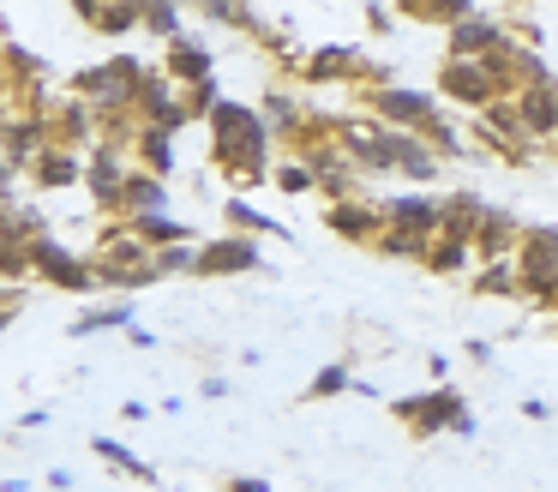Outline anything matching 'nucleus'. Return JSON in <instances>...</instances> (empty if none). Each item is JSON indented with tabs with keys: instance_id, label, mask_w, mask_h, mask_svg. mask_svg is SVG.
<instances>
[{
	"instance_id": "obj_1",
	"label": "nucleus",
	"mask_w": 558,
	"mask_h": 492,
	"mask_svg": "<svg viewBox=\"0 0 558 492\" xmlns=\"http://www.w3.org/2000/svg\"><path fill=\"white\" fill-rule=\"evenodd\" d=\"M205 120H210V163H217L234 187H258L265 175H277V168H270V144H277V132H270L265 115H253V103L222 96Z\"/></svg>"
},
{
	"instance_id": "obj_2",
	"label": "nucleus",
	"mask_w": 558,
	"mask_h": 492,
	"mask_svg": "<svg viewBox=\"0 0 558 492\" xmlns=\"http://www.w3.org/2000/svg\"><path fill=\"white\" fill-rule=\"evenodd\" d=\"M390 415H397L414 439H433V432H445V427L457 432V439H474V415L462 408V396L450 391V384H433V391H421V396H397Z\"/></svg>"
},
{
	"instance_id": "obj_3",
	"label": "nucleus",
	"mask_w": 558,
	"mask_h": 492,
	"mask_svg": "<svg viewBox=\"0 0 558 492\" xmlns=\"http://www.w3.org/2000/svg\"><path fill=\"white\" fill-rule=\"evenodd\" d=\"M517 271H522V295L541 300L546 312H558V228H553V223L522 228Z\"/></svg>"
},
{
	"instance_id": "obj_4",
	"label": "nucleus",
	"mask_w": 558,
	"mask_h": 492,
	"mask_svg": "<svg viewBox=\"0 0 558 492\" xmlns=\"http://www.w3.org/2000/svg\"><path fill=\"white\" fill-rule=\"evenodd\" d=\"M145 60L138 55H114L109 67H85L73 72V91L90 96L97 108H138V84H145Z\"/></svg>"
},
{
	"instance_id": "obj_5",
	"label": "nucleus",
	"mask_w": 558,
	"mask_h": 492,
	"mask_svg": "<svg viewBox=\"0 0 558 492\" xmlns=\"http://www.w3.org/2000/svg\"><path fill=\"white\" fill-rule=\"evenodd\" d=\"M301 79L306 84H385L390 72L378 67V60H366L361 48H342V43H330V48H318V55H306L301 60Z\"/></svg>"
},
{
	"instance_id": "obj_6",
	"label": "nucleus",
	"mask_w": 558,
	"mask_h": 492,
	"mask_svg": "<svg viewBox=\"0 0 558 492\" xmlns=\"http://www.w3.org/2000/svg\"><path fill=\"white\" fill-rule=\"evenodd\" d=\"M481 115V139L493 144L505 163H534V132L522 127V108H517V96H498V103H486V108H474Z\"/></svg>"
},
{
	"instance_id": "obj_7",
	"label": "nucleus",
	"mask_w": 558,
	"mask_h": 492,
	"mask_svg": "<svg viewBox=\"0 0 558 492\" xmlns=\"http://www.w3.org/2000/svg\"><path fill=\"white\" fill-rule=\"evenodd\" d=\"M438 91L445 96H457L462 108H486V103H498V79H493V67L486 60H469V55H445L438 60Z\"/></svg>"
},
{
	"instance_id": "obj_8",
	"label": "nucleus",
	"mask_w": 558,
	"mask_h": 492,
	"mask_svg": "<svg viewBox=\"0 0 558 492\" xmlns=\"http://www.w3.org/2000/svg\"><path fill=\"white\" fill-rule=\"evenodd\" d=\"M126 156H133V151H114V144H90V151H85V187H90V199H97L109 216H121L126 180H133Z\"/></svg>"
},
{
	"instance_id": "obj_9",
	"label": "nucleus",
	"mask_w": 558,
	"mask_h": 492,
	"mask_svg": "<svg viewBox=\"0 0 558 492\" xmlns=\"http://www.w3.org/2000/svg\"><path fill=\"white\" fill-rule=\"evenodd\" d=\"M325 223H330V235L337 240H354V247H378V235L390 228V216H385V204H373V199H330L325 204Z\"/></svg>"
},
{
	"instance_id": "obj_10",
	"label": "nucleus",
	"mask_w": 558,
	"mask_h": 492,
	"mask_svg": "<svg viewBox=\"0 0 558 492\" xmlns=\"http://www.w3.org/2000/svg\"><path fill=\"white\" fill-rule=\"evenodd\" d=\"M37 276L54 288H66V295H97V271H90V259H73V252L61 247V240L37 235Z\"/></svg>"
},
{
	"instance_id": "obj_11",
	"label": "nucleus",
	"mask_w": 558,
	"mask_h": 492,
	"mask_svg": "<svg viewBox=\"0 0 558 492\" xmlns=\"http://www.w3.org/2000/svg\"><path fill=\"white\" fill-rule=\"evenodd\" d=\"M366 103H373V115L385 127H402V132H426L438 120L433 96H421V91H390V84H378V91H366Z\"/></svg>"
},
{
	"instance_id": "obj_12",
	"label": "nucleus",
	"mask_w": 558,
	"mask_h": 492,
	"mask_svg": "<svg viewBox=\"0 0 558 492\" xmlns=\"http://www.w3.org/2000/svg\"><path fill=\"white\" fill-rule=\"evenodd\" d=\"M138 115H145L150 127H169V132H181L186 120H198L193 103H181L169 72H145V84H138Z\"/></svg>"
},
{
	"instance_id": "obj_13",
	"label": "nucleus",
	"mask_w": 558,
	"mask_h": 492,
	"mask_svg": "<svg viewBox=\"0 0 558 492\" xmlns=\"http://www.w3.org/2000/svg\"><path fill=\"white\" fill-rule=\"evenodd\" d=\"M246 271H265V259H258V247L246 235L205 240V247H198V264H193V276H246Z\"/></svg>"
},
{
	"instance_id": "obj_14",
	"label": "nucleus",
	"mask_w": 558,
	"mask_h": 492,
	"mask_svg": "<svg viewBox=\"0 0 558 492\" xmlns=\"http://www.w3.org/2000/svg\"><path fill=\"white\" fill-rule=\"evenodd\" d=\"M517 108H522V127L534 132V144L558 139V84L553 79H529L517 91Z\"/></svg>"
},
{
	"instance_id": "obj_15",
	"label": "nucleus",
	"mask_w": 558,
	"mask_h": 492,
	"mask_svg": "<svg viewBox=\"0 0 558 492\" xmlns=\"http://www.w3.org/2000/svg\"><path fill=\"white\" fill-rule=\"evenodd\" d=\"M505 24L498 19H486V12H469V19H457V24H445V48L450 55H469V60H481V55H493L498 43H505Z\"/></svg>"
},
{
	"instance_id": "obj_16",
	"label": "nucleus",
	"mask_w": 558,
	"mask_h": 492,
	"mask_svg": "<svg viewBox=\"0 0 558 492\" xmlns=\"http://www.w3.org/2000/svg\"><path fill=\"white\" fill-rule=\"evenodd\" d=\"M313 115H318V108L294 103L282 84H270V91H265V120H270V132H277L282 144H294V151L306 144V127H313Z\"/></svg>"
},
{
	"instance_id": "obj_17",
	"label": "nucleus",
	"mask_w": 558,
	"mask_h": 492,
	"mask_svg": "<svg viewBox=\"0 0 558 492\" xmlns=\"http://www.w3.org/2000/svg\"><path fill=\"white\" fill-rule=\"evenodd\" d=\"M31 180H37V192H66L73 180H85V151H73V144H49V151L31 163Z\"/></svg>"
},
{
	"instance_id": "obj_18",
	"label": "nucleus",
	"mask_w": 558,
	"mask_h": 492,
	"mask_svg": "<svg viewBox=\"0 0 558 492\" xmlns=\"http://www.w3.org/2000/svg\"><path fill=\"white\" fill-rule=\"evenodd\" d=\"M210 67H217V55H210L205 43H193V36H174L169 55H162V72H169L181 91H193V84L210 79Z\"/></svg>"
},
{
	"instance_id": "obj_19",
	"label": "nucleus",
	"mask_w": 558,
	"mask_h": 492,
	"mask_svg": "<svg viewBox=\"0 0 558 492\" xmlns=\"http://www.w3.org/2000/svg\"><path fill=\"white\" fill-rule=\"evenodd\" d=\"M517 247H522V223L510 211H493V204H486L481 223H474V252H481V259H510Z\"/></svg>"
},
{
	"instance_id": "obj_20",
	"label": "nucleus",
	"mask_w": 558,
	"mask_h": 492,
	"mask_svg": "<svg viewBox=\"0 0 558 492\" xmlns=\"http://www.w3.org/2000/svg\"><path fill=\"white\" fill-rule=\"evenodd\" d=\"M390 151H397V175H409V180H433L438 163H445L421 132H402V127H390Z\"/></svg>"
},
{
	"instance_id": "obj_21",
	"label": "nucleus",
	"mask_w": 558,
	"mask_h": 492,
	"mask_svg": "<svg viewBox=\"0 0 558 492\" xmlns=\"http://www.w3.org/2000/svg\"><path fill=\"white\" fill-rule=\"evenodd\" d=\"M385 216L402 228H421V235H438V223H445V199H409V192H397V199H385Z\"/></svg>"
},
{
	"instance_id": "obj_22",
	"label": "nucleus",
	"mask_w": 558,
	"mask_h": 492,
	"mask_svg": "<svg viewBox=\"0 0 558 492\" xmlns=\"http://www.w3.org/2000/svg\"><path fill=\"white\" fill-rule=\"evenodd\" d=\"M474 295H486V300H510V295H522L517 252H510V259H481V271H474Z\"/></svg>"
},
{
	"instance_id": "obj_23",
	"label": "nucleus",
	"mask_w": 558,
	"mask_h": 492,
	"mask_svg": "<svg viewBox=\"0 0 558 492\" xmlns=\"http://www.w3.org/2000/svg\"><path fill=\"white\" fill-rule=\"evenodd\" d=\"M474 259H481V252H474V240H469V235H438V240H433V252H426V271L457 276V271H469Z\"/></svg>"
},
{
	"instance_id": "obj_24",
	"label": "nucleus",
	"mask_w": 558,
	"mask_h": 492,
	"mask_svg": "<svg viewBox=\"0 0 558 492\" xmlns=\"http://www.w3.org/2000/svg\"><path fill=\"white\" fill-rule=\"evenodd\" d=\"M145 211H169V192H162V175H150V168H138V175L126 180L121 216H145Z\"/></svg>"
},
{
	"instance_id": "obj_25",
	"label": "nucleus",
	"mask_w": 558,
	"mask_h": 492,
	"mask_svg": "<svg viewBox=\"0 0 558 492\" xmlns=\"http://www.w3.org/2000/svg\"><path fill=\"white\" fill-rule=\"evenodd\" d=\"M133 156L150 168V175H162V180H169V168H174V132H169V127H150V120H145V132H138Z\"/></svg>"
},
{
	"instance_id": "obj_26",
	"label": "nucleus",
	"mask_w": 558,
	"mask_h": 492,
	"mask_svg": "<svg viewBox=\"0 0 558 492\" xmlns=\"http://www.w3.org/2000/svg\"><path fill=\"white\" fill-rule=\"evenodd\" d=\"M433 240H438V235H421V228H402V223H390L385 235H378V252H390V259H421V264H426V252H433Z\"/></svg>"
},
{
	"instance_id": "obj_27",
	"label": "nucleus",
	"mask_w": 558,
	"mask_h": 492,
	"mask_svg": "<svg viewBox=\"0 0 558 492\" xmlns=\"http://www.w3.org/2000/svg\"><path fill=\"white\" fill-rule=\"evenodd\" d=\"M222 211H229V228H234V235H270V240H282V235H289V228H282L277 216L253 211V204H246V199H229V204H222Z\"/></svg>"
},
{
	"instance_id": "obj_28",
	"label": "nucleus",
	"mask_w": 558,
	"mask_h": 492,
	"mask_svg": "<svg viewBox=\"0 0 558 492\" xmlns=\"http://www.w3.org/2000/svg\"><path fill=\"white\" fill-rule=\"evenodd\" d=\"M97 31H102V36L145 31V0H109V7L97 12Z\"/></svg>"
},
{
	"instance_id": "obj_29",
	"label": "nucleus",
	"mask_w": 558,
	"mask_h": 492,
	"mask_svg": "<svg viewBox=\"0 0 558 492\" xmlns=\"http://www.w3.org/2000/svg\"><path fill=\"white\" fill-rule=\"evenodd\" d=\"M133 324V300H114V307H90L85 319H73V336H97V331H121Z\"/></svg>"
},
{
	"instance_id": "obj_30",
	"label": "nucleus",
	"mask_w": 558,
	"mask_h": 492,
	"mask_svg": "<svg viewBox=\"0 0 558 492\" xmlns=\"http://www.w3.org/2000/svg\"><path fill=\"white\" fill-rule=\"evenodd\" d=\"M90 451H97V456H102V463H109V468H121V475H133V480H157V468H150V463H138V456L126 451V444L102 439V432H97V439H90Z\"/></svg>"
},
{
	"instance_id": "obj_31",
	"label": "nucleus",
	"mask_w": 558,
	"mask_h": 492,
	"mask_svg": "<svg viewBox=\"0 0 558 492\" xmlns=\"http://www.w3.org/2000/svg\"><path fill=\"white\" fill-rule=\"evenodd\" d=\"M270 180H277L282 192H318V168H313V156H301V151H294L289 163H277Z\"/></svg>"
},
{
	"instance_id": "obj_32",
	"label": "nucleus",
	"mask_w": 558,
	"mask_h": 492,
	"mask_svg": "<svg viewBox=\"0 0 558 492\" xmlns=\"http://www.w3.org/2000/svg\"><path fill=\"white\" fill-rule=\"evenodd\" d=\"M145 31L162 36V43L186 36V31H181V0H145Z\"/></svg>"
},
{
	"instance_id": "obj_33",
	"label": "nucleus",
	"mask_w": 558,
	"mask_h": 492,
	"mask_svg": "<svg viewBox=\"0 0 558 492\" xmlns=\"http://www.w3.org/2000/svg\"><path fill=\"white\" fill-rule=\"evenodd\" d=\"M337 391H349V367H342V360H337V367H325L313 384H306V396H337Z\"/></svg>"
},
{
	"instance_id": "obj_34",
	"label": "nucleus",
	"mask_w": 558,
	"mask_h": 492,
	"mask_svg": "<svg viewBox=\"0 0 558 492\" xmlns=\"http://www.w3.org/2000/svg\"><path fill=\"white\" fill-rule=\"evenodd\" d=\"M469 12H474V0H433L426 19H433V24H457V19H469Z\"/></svg>"
},
{
	"instance_id": "obj_35",
	"label": "nucleus",
	"mask_w": 558,
	"mask_h": 492,
	"mask_svg": "<svg viewBox=\"0 0 558 492\" xmlns=\"http://www.w3.org/2000/svg\"><path fill=\"white\" fill-rule=\"evenodd\" d=\"M186 103H193V115H198V120H205V115H210V108H217V103H222V91H217V79H205V84H193V91H186Z\"/></svg>"
},
{
	"instance_id": "obj_36",
	"label": "nucleus",
	"mask_w": 558,
	"mask_h": 492,
	"mask_svg": "<svg viewBox=\"0 0 558 492\" xmlns=\"http://www.w3.org/2000/svg\"><path fill=\"white\" fill-rule=\"evenodd\" d=\"M366 24H373V31H390V7H385V0H373V7H366Z\"/></svg>"
},
{
	"instance_id": "obj_37",
	"label": "nucleus",
	"mask_w": 558,
	"mask_h": 492,
	"mask_svg": "<svg viewBox=\"0 0 558 492\" xmlns=\"http://www.w3.org/2000/svg\"><path fill=\"white\" fill-rule=\"evenodd\" d=\"M102 7H109V0H73V12H78L85 24H97V12H102Z\"/></svg>"
},
{
	"instance_id": "obj_38",
	"label": "nucleus",
	"mask_w": 558,
	"mask_h": 492,
	"mask_svg": "<svg viewBox=\"0 0 558 492\" xmlns=\"http://www.w3.org/2000/svg\"><path fill=\"white\" fill-rule=\"evenodd\" d=\"M522 415H529V420H553V408H546L541 396H529V403H522Z\"/></svg>"
},
{
	"instance_id": "obj_39",
	"label": "nucleus",
	"mask_w": 558,
	"mask_h": 492,
	"mask_svg": "<svg viewBox=\"0 0 558 492\" xmlns=\"http://www.w3.org/2000/svg\"><path fill=\"white\" fill-rule=\"evenodd\" d=\"M426 7L433 0H397V12H409V19H426Z\"/></svg>"
},
{
	"instance_id": "obj_40",
	"label": "nucleus",
	"mask_w": 558,
	"mask_h": 492,
	"mask_svg": "<svg viewBox=\"0 0 558 492\" xmlns=\"http://www.w3.org/2000/svg\"><path fill=\"white\" fill-rule=\"evenodd\" d=\"M229 492H270L265 480H229Z\"/></svg>"
},
{
	"instance_id": "obj_41",
	"label": "nucleus",
	"mask_w": 558,
	"mask_h": 492,
	"mask_svg": "<svg viewBox=\"0 0 558 492\" xmlns=\"http://www.w3.org/2000/svg\"><path fill=\"white\" fill-rule=\"evenodd\" d=\"M186 7H205V0H186Z\"/></svg>"
}]
</instances>
